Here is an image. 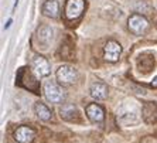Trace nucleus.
Here are the masks:
<instances>
[{
	"mask_svg": "<svg viewBox=\"0 0 157 143\" xmlns=\"http://www.w3.org/2000/svg\"><path fill=\"white\" fill-rule=\"evenodd\" d=\"M34 110H36L37 116L40 118L41 121H50L52 118L51 109H50L47 105H44V103H41V102H37L36 105H34Z\"/></svg>",
	"mask_w": 157,
	"mask_h": 143,
	"instance_id": "nucleus-15",
	"label": "nucleus"
},
{
	"mask_svg": "<svg viewBox=\"0 0 157 143\" xmlns=\"http://www.w3.org/2000/svg\"><path fill=\"white\" fill-rule=\"evenodd\" d=\"M150 115L153 116V121L156 122L157 121V103H153V102H149L146 103L142 109V118L143 121L149 123V119H150Z\"/></svg>",
	"mask_w": 157,
	"mask_h": 143,
	"instance_id": "nucleus-13",
	"label": "nucleus"
},
{
	"mask_svg": "<svg viewBox=\"0 0 157 143\" xmlns=\"http://www.w3.org/2000/svg\"><path fill=\"white\" fill-rule=\"evenodd\" d=\"M41 13H43L45 17L50 18H55L58 17L59 14V4L57 0H45L41 6Z\"/></svg>",
	"mask_w": 157,
	"mask_h": 143,
	"instance_id": "nucleus-11",
	"label": "nucleus"
},
{
	"mask_svg": "<svg viewBox=\"0 0 157 143\" xmlns=\"http://www.w3.org/2000/svg\"><path fill=\"white\" fill-rule=\"evenodd\" d=\"M14 139L18 143H33V140L36 139V132L29 126H20L16 129Z\"/></svg>",
	"mask_w": 157,
	"mask_h": 143,
	"instance_id": "nucleus-9",
	"label": "nucleus"
},
{
	"mask_svg": "<svg viewBox=\"0 0 157 143\" xmlns=\"http://www.w3.org/2000/svg\"><path fill=\"white\" fill-rule=\"evenodd\" d=\"M128 27L130 30V33H133L135 36H142L149 29V20L142 14H132L128 20Z\"/></svg>",
	"mask_w": 157,
	"mask_h": 143,
	"instance_id": "nucleus-3",
	"label": "nucleus"
},
{
	"mask_svg": "<svg viewBox=\"0 0 157 143\" xmlns=\"http://www.w3.org/2000/svg\"><path fill=\"white\" fill-rule=\"evenodd\" d=\"M85 114H86L88 119L92 122V123H102L105 121V112H103V108L98 103H89L85 109Z\"/></svg>",
	"mask_w": 157,
	"mask_h": 143,
	"instance_id": "nucleus-7",
	"label": "nucleus"
},
{
	"mask_svg": "<svg viewBox=\"0 0 157 143\" xmlns=\"http://www.w3.org/2000/svg\"><path fill=\"white\" fill-rule=\"evenodd\" d=\"M122 54V45L115 40L108 41L103 47V57L109 63H116Z\"/></svg>",
	"mask_w": 157,
	"mask_h": 143,
	"instance_id": "nucleus-6",
	"label": "nucleus"
},
{
	"mask_svg": "<svg viewBox=\"0 0 157 143\" xmlns=\"http://www.w3.org/2000/svg\"><path fill=\"white\" fill-rule=\"evenodd\" d=\"M59 116L64 119V121H78L79 119V110L75 105L72 103H64L61 108H59Z\"/></svg>",
	"mask_w": 157,
	"mask_h": 143,
	"instance_id": "nucleus-10",
	"label": "nucleus"
},
{
	"mask_svg": "<svg viewBox=\"0 0 157 143\" xmlns=\"http://www.w3.org/2000/svg\"><path fill=\"white\" fill-rule=\"evenodd\" d=\"M89 91H91V96L96 101H103V99L108 98V94H109L108 85L103 84V82H94Z\"/></svg>",
	"mask_w": 157,
	"mask_h": 143,
	"instance_id": "nucleus-12",
	"label": "nucleus"
},
{
	"mask_svg": "<svg viewBox=\"0 0 157 143\" xmlns=\"http://www.w3.org/2000/svg\"><path fill=\"white\" fill-rule=\"evenodd\" d=\"M33 70L37 74V77H48L51 72V65L48 63L47 58H44L41 55H37L33 60Z\"/></svg>",
	"mask_w": 157,
	"mask_h": 143,
	"instance_id": "nucleus-8",
	"label": "nucleus"
},
{
	"mask_svg": "<svg viewBox=\"0 0 157 143\" xmlns=\"http://www.w3.org/2000/svg\"><path fill=\"white\" fill-rule=\"evenodd\" d=\"M86 3L85 0H67L65 3V17L71 21L79 18L84 14Z\"/></svg>",
	"mask_w": 157,
	"mask_h": 143,
	"instance_id": "nucleus-4",
	"label": "nucleus"
},
{
	"mask_svg": "<svg viewBox=\"0 0 157 143\" xmlns=\"http://www.w3.org/2000/svg\"><path fill=\"white\" fill-rule=\"evenodd\" d=\"M54 31H52L51 27L48 26H41L37 31V37H38V41H40L41 44H48L50 41L52 40V37H54Z\"/></svg>",
	"mask_w": 157,
	"mask_h": 143,
	"instance_id": "nucleus-14",
	"label": "nucleus"
},
{
	"mask_svg": "<svg viewBox=\"0 0 157 143\" xmlns=\"http://www.w3.org/2000/svg\"><path fill=\"white\" fill-rule=\"evenodd\" d=\"M55 75H57V79H58L61 84H64V85L74 84V82L77 81V78H78L77 70H75L74 67H71V65H61L58 70H57Z\"/></svg>",
	"mask_w": 157,
	"mask_h": 143,
	"instance_id": "nucleus-5",
	"label": "nucleus"
},
{
	"mask_svg": "<svg viewBox=\"0 0 157 143\" xmlns=\"http://www.w3.org/2000/svg\"><path fill=\"white\" fill-rule=\"evenodd\" d=\"M151 87H153V88H157V75H156V78L151 81Z\"/></svg>",
	"mask_w": 157,
	"mask_h": 143,
	"instance_id": "nucleus-16",
	"label": "nucleus"
},
{
	"mask_svg": "<svg viewBox=\"0 0 157 143\" xmlns=\"http://www.w3.org/2000/svg\"><path fill=\"white\" fill-rule=\"evenodd\" d=\"M11 23H13V20H11V18H9L7 20V23H6V26H4V29H9V27H10V24Z\"/></svg>",
	"mask_w": 157,
	"mask_h": 143,
	"instance_id": "nucleus-17",
	"label": "nucleus"
},
{
	"mask_svg": "<svg viewBox=\"0 0 157 143\" xmlns=\"http://www.w3.org/2000/svg\"><path fill=\"white\" fill-rule=\"evenodd\" d=\"M117 121L123 126L137 125L140 121V109L133 101H126L117 109Z\"/></svg>",
	"mask_w": 157,
	"mask_h": 143,
	"instance_id": "nucleus-1",
	"label": "nucleus"
},
{
	"mask_svg": "<svg viewBox=\"0 0 157 143\" xmlns=\"http://www.w3.org/2000/svg\"><path fill=\"white\" fill-rule=\"evenodd\" d=\"M44 95L47 98V101L52 103H62L67 98L65 89L62 88L61 85H58L54 81H47L44 84Z\"/></svg>",
	"mask_w": 157,
	"mask_h": 143,
	"instance_id": "nucleus-2",
	"label": "nucleus"
}]
</instances>
